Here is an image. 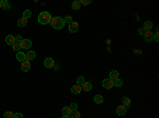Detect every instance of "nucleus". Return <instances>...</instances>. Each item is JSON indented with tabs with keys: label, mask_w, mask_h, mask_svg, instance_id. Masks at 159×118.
<instances>
[{
	"label": "nucleus",
	"mask_w": 159,
	"mask_h": 118,
	"mask_svg": "<svg viewBox=\"0 0 159 118\" xmlns=\"http://www.w3.org/2000/svg\"><path fill=\"white\" fill-rule=\"evenodd\" d=\"M51 25H52V28L55 29V30H61L64 29L65 27V21H64V18H61L59 16H55V17H52L51 19Z\"/></svg>",
	"instance_id": "1"
},
{
	"label": "nucleus",
	"mask_w": 159,
	"mask_h": 118,
	"mask_svg": "<svg viewBox=\"0 0 159 118\" xmlns=\"http://www.w3.org/2000/svg\"><path fill=\"white\" fill-rule=\"evenodd\" d=\"M51 19H52V17H51L49 12H42L38 15V22L43 25L50 24Z\"/></svg>",
	"instance_id": "2"
},
{
	"label": "nucleus",
	"mask_w": 159,
	"mask_h": 118,
	"mask_svg": "<svg viewBox=\"0 0 159 118\" xmlns=\"http://www.w3.org/2000/svg\"><path fill=\"white\" fill-rule=\"evenodd\" d=\"M102 85H103V88L106 89V90H110L114 88V81L109 78H106V79H103L102 81Z\"/></svg>",
	"instance_id": "3"
},
{
	"label": "nucleus",
	"mask_w": 159,
	"mask_h": 118,
	"mask_svg": "<svg viewBox=\"0 0 159 118\" xmlns=\"http://www.w3.org/2000/svg\"><path fill=\"white\" fill-rule=\"evenodd\" d=\"M44 65H45L47 69H52V68H54V65H55V61H54V59L48 57V58L45 59Z\"/></svg>",
	"instance_id": "4"
},
{
	"label": "nucleus",
	"mask_w": 159,
	"mask_h": 118,
	"mask_svg": "<svg viewBox=\"0 0 159 118\" xmlns=\"http://www.w3.org/2000/svg\"><path fill=\"white\" fill-rule=\"evenodd\" d=\"M20 47L23 50H29L32 47V41L30 39H22V41L20 42Z\"/></svg>",
	"instance_id": "5"
},
{
	"label": "nucleus",
	"mask_w": 159,
	"mask_h": 118,
	"mask_svg": "<svg viewBox=\"0 0 159 118\" xmlns=\"http://www.w3.org/2000/svg\"><path fill=\"white\" fill-rule=\"evenodd\" d=\"M126 112H127V107H125L124 105H119V106H117V109H116V113L119 116L125 115Z\"/></svg>",
	"instance_id": "6"
},
{
	"label": "nucleus",
	"mask_w": 159,
	"mask_h": 118,
	"mask_svg": "<svg viewBox=\"0 0 159 118\" xmlns=\"http://www.w3.org/2000/svg\"><path fill=\"white\" fill-rule=\"evenodd\" d=\"M35 57H36V53L34 51H28L25 53V60L27 61H31V60H34Z\"/></svg>",
	"instance_id": "7"
},
{
	"label": "nucleus",
	"mask_w": 159,
	"mask_h": 118,
	"mask_svg": "<svg viewBox=\"0 0 159 118\" xmlns=\"http://www.w3.org/2000/svg\"><path fill=\"white\" fill-rule=\"evenodd\" d=\"M82 85H79V84H74V85H72L71 86V89H70V92L72 94H80L81 92H82Z\"/></svg>",
	"instance_id": "8"
},
{
	"label": "nucleus",
	"mask_w": 159,
	"mask_h": 118,
	"mask_svg": "<svg viewBox=\"0 0 159 118\" xmlns=\"http://www.w3.org/2000/svg\"><path fill=\"white\" fill-rule=\"evenodd\" d=\"M144 35V40L146 42H151L153 41V36H154V33L151 32V31H146V32L143 34Z\"/></svg>",
	"instance_id": "9"
},
{
	"label": "nucleus",
	"mask_w": 159,
	"mask_h": 118,
	"mask_svg": "<svg viewBox=\"0 0 159 118\" xmlns=\"http://www.w3.org/2000/svg\"><path fill=\"white\" fill-rule=\"evenodd\" d=\"M109 79H111L112 81L119 79V72H118L117 70L110 71V73H109Z\"/></svg>",
	"instance_id": "10"
},
{
	"label": "nucleus",
	"mask_w": 159,
	"mask_h": 118,
	"mask_svg": "<svg viewBox=\"0 0 159 118\" xmlns=\"http://www.w3.org/2000/svg\"><path fill=\"white\" fill-rule=\"evenodd\" d=\"M79 30V23L78 22H72L69 24V32L70 33H76V31Z\"/></svg>",
	"instance_id": "11"
},
{
	"label": "nucleus",
	"mask_w": 159,
	"mask_h": 118,
	"mask_svg": "<svg viewBox=\"0 0 159 118\" xmlns=\"http://www.w3.org/2000/svg\"><path fill=\"white\" fill-rule=\"evenodd\" d=\"M21 70L23 72H29L31 70V63H30V61H23V62L21 63Z\"/></svg>",
	"instance_id": "12"
},
{
	"label": "nucleus",
	"mask_w": 159,
	"mask_h": 118,
	"mask_svg": "<svg viewBox=\"0 0 159 118\" xmlns=\"http://www.w3.org/2000/svg\"><path fill=\"white\" fill-rule=\"evenodd\" d=\"M15 42V36H13V35H9V36H7L6 37V43L8 44V45H13Z\"/></svg>",
	"instance_id": "13"
},
{
	"label": "nucleus",
	"mask_w": 159,
	"mask_h": 118,
	"mask_svg": "<svg viewBox=\"0 0 159 118\" xmlns=\"http://www.w3.org/2000/svg\"><path fill=\"white\" fill-rule=\"evenodd\" d=\"M121 101H122V105H124L125 107H127V109H129L130 107V105H131V99L129 98V97L127 96H123L122 98H121Z\"/></svg>",
	"instance_id": "14"
},
{
	"label": "nucleus",
	"mask_w": 159,
	"mask_h": 118,
	"mask_svg": "<svg viewBox=\"0 0 159 118\" xmlns=\"http://www.w3.org/2000/svg\"><path fill=\"white\" fill-rule=\"evenodd\" d=\"M17 24H18L19 28H24L25 25L28 24V19H25V18H23V17L19 18V19L17 20Z\"/></svg>",
	"instance_id": "15"
},
{
	"label": "nucleus",
	"mask_w": 159,
	"mask_h": 118,
	"mask_svg": "<svg viewBox=\"0 0 159 118\" xmlns=\"http://www.w3.org/2000/svg\"><path fill=\"white\" fill-rule=\"evenodd\" d=\"M16 59L17 61H19V62H23V61H25V54L23 52H17L16 54Z\"/></svg>",
	"instance_id": "16"
},
{
	"label": "nucleus",
	"mask_w": 159,
	"mask_h": 118,
	"mask_svg": "<svg viewBox=\"0 0 159 118\" xmlns=\"http://www.w3.org/2000/svg\"><path fill=\"white\" fill-rule=\"evenodd\" d=\"M93 101L96 102L97 104H101V103H103V102H104V98H103V96H102V95L97 94L93 97Z\"/></svg>",
	"instance_id": "17"
},
{
	"label": "nucleus",
	"mask_w": 159,
	"mask_h": 118,
	"mask_svg": "<svg viewBox=\"0 0 159 118\" xmlns=\"http://www.w3.org/2000/svg\"><path fill=\"white\" fill-rule=\"evenodd\" d=\"M61 114H63V116H70L72 114V111L69 106H64L63 110H61Z\"/></svg>",
	"instance_id": "18"
},
{
	"label": "nucleus",
	"mask_w": 159,
	"mask_h": 118,
	"mask_svg": "<svg viewBox=\"0 0 159 118\" xmlns=\"http://www.w3.org/2000/svg\"><path fill=\"white\" fill-rule=\"evenodd\" d=\"M1 4H2V9L6 10V11H9L12 8V4L9 1H7V0H1Z\"/></svg>",
	"instance_id": "19"
},
{
	"label": "nucleus",
	"mask_w": 159,
	"mask_h": 118,
	"mask_svg": "<svg viewBox=\"0 0 159 118\" xmlns=\"http://www.w3.org/2000/svg\"><path fill=\"white\" fill-rule=\"evenodd\" d=\"M142 28H143V30H144L145 32H146V31H151L153 29V22L152 21H145Z\"/></svg>",
	"instance_id": "20"
},
{
	"label": "nucleus",
	"mask_w": 159,
	"mask_h": 118,
	"mask_svg": "<svg viewBox=\"0 0 159 118\" xmlns=\"http://www.w3.org/2000/svg\"><path fill=\"white\" fill-rule=\"evenodd\" d=\"M82 89H83L85 92H90L92 89V84L90 82H85L83 85H82Z\"/></svg>",
	"instance_id": "21"
},
{
	"label": "nucleus",
	"mask_w": 159,
	"mask_h": 118,
	"mask_svg": "<svg viewBox=\"0 0 159 118\" xmlns=\"http://www.w3.org/2000/svg\"><path fill=\"white\" fill-rule=\"evenodd\" d=\"M71 7H72V10H74V11H78V10H80L81 9L80 0H75V1H73L72 4H71Z\"/></svg>",
	"instance_id": "22"
},
{
	"label": "nucleus",
	"mask_w": 159,
	"mask_h": 118,
	"mask_svg": "<svg viewBox=\"0 0 159 118\" xmlns=\"http://www.w3.org/2000/svg\"><path fill=\"white\" fill-rule=\"evenodd\" d=\"M123 84H124V82L122 79H117L114 81V86H116V88H121V86H123Z\"/></svg>",
	"instance_id": "23"
},
{
	"label": "nucleus",
	"mask_w": 159,
	"mask_h": 118,
	"mask_svg": "<svg viewBox=\"0 0 159 118\" xmlns=\"http://www.w3.org/2000/svg\"><path fill=\"white\" fill-rule=\"evenodd\" d=\"M85 82H86V81H85L84 76H79L78 78H76V84H79V85H83Z\"/></svg>",
	"instance_id": "24"
},
{
	"label": "nucleus",
	"mask_w": 159,
	"mask_h": 118,
	"mask_svg": "<svg viewBox=\"0 0 159 118\" xmlns=\"http://www.w3.org/2000/svg\"><path fill=\"white\" fill-rule=\"evenodd\" d=\"M31 16H32V12H31V10H25V11L23 12V18L29 19Z\"/></svg>",
	"instance_id": "25"
},
{
	"label": "nucleus",
	"mask_w": 159,
	"mask_h": 118,
	"mask_svg": "<svg viewBox=\"0 0 159 118\" xmlns=\"http://www.w3.org/2000/svg\"><path fill=\"white\" fill-rule=\"evenodd\" d=\"M12 48H13V50L14 51H18V52H20V49H21V47H20V43H18V42H15L13 45H12Z\"/></svg>",
	"instance_id": "26"
},
{
	"label": "nucleus",
	"mask_w": 159,
	"mask_h": 118,
	"mask_svg": "<svg viewBox=\"0 0 159 118\" xmlns=\"http://www.w3.org/2000/svg\"><path fill=\"white\" fill-rule=\"evenodd\" d=\"M64 21H65V23H68V24H70V23H72V22H73V21H72V17L69 16V15L64 18Z\"/></svg>",
	"instance_id": "27"
},
{
	"label": "nucleus",
	"mask_w": 159,
	"mask_h": 118,
	"mask_svg": "<svg viewBox=\"0 0 159 118\" xmlns=\"http://www.w3.org/2000/svg\"><path fill=\"white\" fill-rule=\"evenodd\" d=\"M69 107L71 109V111L72 112H75V111H78V104L75 103V102H72L70 105H69Z\"/></svg>",
	"instance_id": "28"
},
{
	"label": "nucleus",
	"mask_w": 159,
	"mask_h": 118,
	"mask_svg": "<svg viewBox=\"0 0 159 118\" xmlns=\"http://www.w3.org/2000/svg\"><path fill=\"white\" fill-rule=\"evenodd\" d=\"M3 117L4 118H13L14 117V113H12V112H6L3 114Z\"/></svg>",
	"instance_id": "29"
},
{
	"label": "nucleus",
	"mask_w": 159,
	"mask_h": 118,
	"mask_svg": "<svg viewBox=\"0 0 159 118\" xmlns=\"http://www.w3.org/2000/svg\"><path fill=\"white\" fill-rule=\"evenodd\" d=\"M72 118H80L81 117V113L79 111H75V112H72V114L70 115Z\"/></svg>",
	"instance_id": "30"
},
{
	"label": "nucleus",
	"mask_w": 159,
	"mask_h": 118,
	"mask_svg": "<svg viewBox=\"0 0 159 118\" xmlns=\"http://www.w3.org/2000/svg\"><path fill=\"white\" fill-rule=\"evenodd\" d=\"M22 39H23V38L21 37V35H20V34H18V35L15 36V41L18 42V43L21 42V41H22Z\"/></svg>",
	"instance_id": "31"
},
{
	"label": "nucleus",
	"mask_w": 159,
	"mask_h": 118,
	"mask_svg": "<svg viewBox=\"0 0 159 118\" xmlns=\"http://www.w3.org/2000/svg\"><path fill=\"white\" fill-rule=\"evenodd\" d=\"M80 3L83 4V6H88V4L91 3V0H81Z\"/></svg>",
	"instance_id": "32"
},
{
	"label": "nucleus",
	"mask_w": 159,
	"mask_h": 118,
	"mask_svg": "<svg viewBox=\"0 0 159 118\" xmlns=\"http://www.w3.org/2000/svg\"><path fill=\"white\" fill-rule=\"evenodd\" d=\"M13 118H23V115L21 114V113H15Z\"/></svg>",
	"instance_id": "33"
},
{
	"label": "nucleus",
	"mask_w": 159,
	"mask_h": 118,
	"mask_svg": "<svg viewBox=\"0 0 159 118\" xmlns=\"http://www.w3.org/2000/svg\"><path fill=\"white\" fill-rule=\"evenodd\" d=\"M153 39L155 40V41H158V40H159V35H158V32L154 34V36H153Z\"/></svg>",
	"instance_id": "34"
},
{
	"label": "nucleus",
	"mask_w": 159,
	"mask_h": 118,
	"mask_svg": "<svg viewBox=\"0 0 159 118\" xmlns=\"http://www.w3.org/2000/svg\"><path fill=\"white\" fill-rule=\"evenodd\" d=\"M144 33H145V31L143 30V28H140V29H138V34H139V35H143Z\"/></svg>",
	"instance_id": "35"
},
{
	"label": "nucleus",
	"mask_w": 159,
	"mask_h": 118,
	"mask_svg": "<svg viewBox=\"0 0 159 118\" xmlns=\"http://www.w3.org/2000/svg\"><path fill=\"white\" fill-rule=\"evenodd\" d=\"M135 54L140 55V54H142V51L141 50H135Z\"/></svg>",
	"instance_id": "36"
},
{
	"label": "nucleus",
	"mask_w": 159,
	"mask_h": 118,
	"mask_svg": "<svg viewBox=\"0 0 159 118\" xmlns=\"http://www.w3.org/2000/svg\"><path fill=\"white\" fill-rule=\"evenodd\" d=\"M61 118H72V117H71V116H63Z\"/></svg>",
	"instance_id": "37"
},
{
	"label": "nucleus",
	"mask_w": 159,
	"mask_h": 118,
	"mask_svg": "<svg viewBox=\"0 0 159 118\" xmlns=\"http://www.w3.org/2000/svg\"><path fill=\"white\" fill-rule=\"evenodd\" d=\"M0 9H2V4H1V0H0Z\"/></svg>",
	"instance_id": "38"
}]
</instances>
